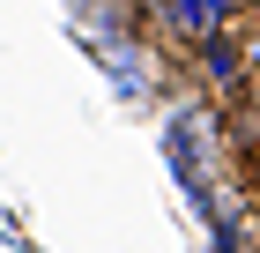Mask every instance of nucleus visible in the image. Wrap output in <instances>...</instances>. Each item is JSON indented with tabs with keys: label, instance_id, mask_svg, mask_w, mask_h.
I'll return each mask as SVG.
<instances>
[{
	"label": "nucleus",
	"instance_id": "obj_4",
	"mask_svg": "<svg viewBox=\"0 0 260 253\" xmlns=\"http://www.w3.org/2000/svg\"><path fill=\"white\" fill-rule=\"evenodd\" d=\"M245 8L253 0H193V22H201V38H223V30H238Z\"/></svg>",
	"mask_w": 260,
	"mask_h": 253
},
{
	"label": "nucleus",
	"instance_id": "obj_1",
	"mask_svg": "<svg viewBox=\"0 0 260 253\" xmlns=\"http://www.w3.org/2000/svg\"><path fill=\"white\" fill-rule=\"evenodd\" d=\"M141 22H149V38L171 45V52H193V45H201L193 0H141Z\"/></svg>",
	"mask_w": 260,
	"mask_h": 253
},
{
	"label": "nucleus",
	"instance_id": "obj_3",
	"mask_svg": "<svg viewBox=\"0 0 260 253\" xmlns=\"http://www.w3.org/2000/svg\"><path fill=\"white\" fill-rule=\"evenodd\" d=\"M231 38H238V97L260 104V22H238Z\"/></svg>",
	"mask_w": 260,
	"mask_h": 253
},
{
	"label": "nucleus",
	"instance_id": "obj_2",
	"mask_svg": "<svg viewBox=\"0 0 260 253\" xmlns=\"http://www.w3.org/2000/svg\"><path fill=\"white\" fill-rule=\"evenodd\" d=\"M193 75L208 82V90H223V97H238V38L223 30V38H201L193 45Z\"/></svg>",
	"mask_w": 260,
	"mask_h": 253
}]
</instances>
